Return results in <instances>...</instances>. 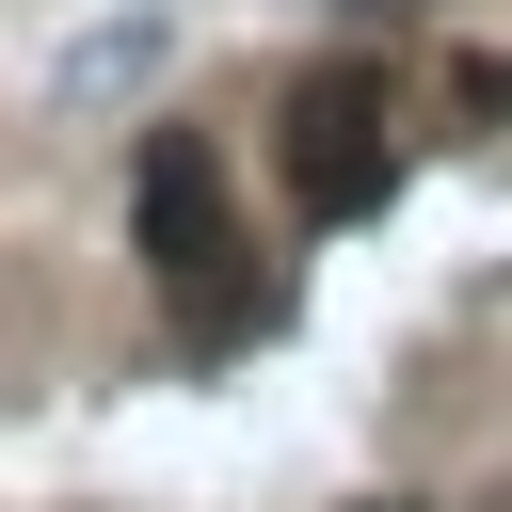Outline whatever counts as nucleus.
<instances>
[{
	"label": "nucleus",
	"mask_w": 512,
	"mask_h": 512,
	"mask_svg": "<svg viewBox=\"0 0 512 512\" xmlns=\"http://www.w3.org/2000/svg\"><path fill=\"white\" fill-rule=\"evenodd\" d=\"M144 64H160V16H112V32H80V64H64V80H80V96H112V80H144Z\"/></svg>",
	"instance_id": "obj_3"
},
{
	"label": "nucleus",
	"mask_w": 512,
	"mask_h": 512,
	"mask_svg": "<svg viewBox=\"0 0 512 512\" xmlns=\"http://www.w3.org/2000/svg\"><path fill=\"white\" fill-rule=\"evenodd\" d=\"M144 272L160 288H208L224 272V176L192 128H144Z\"/></svg>",
	"instance_id": "obj_2"
},
{
	"label": "nucleus",
	"mask_w": 512,
	"mask_h": 512,
	"mask_svg": "<svg viewBox=\"0 0 512 512\" xmlns=\"http://www.w3.org/2000/svg\"><path fill=\"white\" fill-rule=\"evenodd\" d=\"M288 192H304V224H368V208L400 192V144H384V80L320 64V80L288 96Z\"/></svg>",
	"instance_id": "obj_1"
}]
</instances>
